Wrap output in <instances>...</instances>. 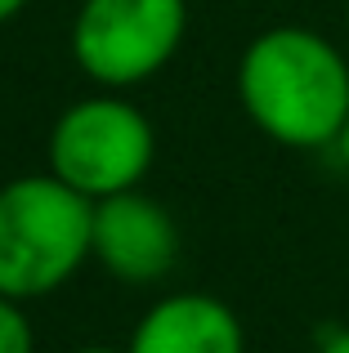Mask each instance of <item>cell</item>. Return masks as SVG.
<instances>
[{
	"mask_svg": "<svg viewBox=\"0 0 349 353\" xmlns=\"http://www.w3.org/2000/svg\"><path fill=\"white\" fill-rule=\"evenodd\" d=\"M188 36V0H81L72 59L90 81L130 90L152 81Z\"/></svg>",
	"mask_w": 349,
	"mask_h": 353,
	"instance_id": "4",
	"label": "cell"
},
{
	"mask_svg": "<svg viewBox=\"0 0 349 353\" xmlns=\"http://www.w3.org/2000/svg\"><path fill=\"white\" fill-rule=\"evenodd\" d=\"M90 259L108 268L126 286H148L179 259V228L157 197L130 188L94 201L90 219Z\"/></svg>",
	"mask_w": 349,
	"mask_h": 353,
	"instance_id": "5",
	"label": "cell"
},
{
	"mask_svg": "<svg viewBox=\"0 0 349 353\" xmlns=\"http://www.w3.org/2000/svg\"><path fill=\"white\" fill-rule=\"evenodd\" d=\"M94 201L59 174H23L0 188V295L41 300L90 259Z\"/></svg>",
	"mask_w": 349,
	"mask_h": 353,
	"instance_id": "2",
	"label": "cell"
},
{
	"mask_svg": "<svg viewBox=\"0 0 349 353\" xmlns=\"http://www.w3.org/2000/svg\"><path fill=\"white\" fill-rule=\"evenodd\" d=\"M318 353H349V327L345 331H332V336L318 345Z\"/></svg>",
	"mask_w": 349,
	"mask_h": 353,
	"instance_id": "8",
	"label": "cell"
},
{
	"mask_svg": "<svg viewBox=\"0 0 349 353\" xmlns=\"http://www.w3.org/2000/svg\"><path fill=\"white\" fill-rule=\"evenodd\" d=\"M126 353H246V331L224 300L174 291L139 318Z\"/></svg>",
	"mask_w": 349,
	"mask_h": 353,
	"instance_id": "6",
	"label": "cell"
},
{
	"mask_svg": "<svg viewBox=\"0 0 349 353\" xmlns=\"http://www.w3.org/2000/svg\"><path fill=\"white\" fill-rule=\"evenodd\" d=\"M0 353H36V336L23 313V300H9V295H0Z\"/></svg>",
	"mask_w": 349,
	"mask_h": 353,
	"instance_id": "7",
	"label": "cell"
},
{
	"mask_svg": "<svg viewBox=\"0 0 349 353\" xmlns=\"http://www.w3.org/2000/svg\"><path fill=\"white\" fill-rule=\"evenodd\" d=\"M72 353H126V349H108V345H86V349H72Z\"/></svg>",
	"mask_w": 349,
	"mask_h": 353,
	"instance_id": "11",
	"label": "cell"
},
{
	"mask_svg": "<svg viewBox=\"0 0 349 353\" xmlns=\"http://www.w3.org/2000/svg\"><path fill=\"white\" fill-rule=\"evenodd\" d=\"M345 32H349V0H345Z\"/></svg>",
	"mask_w": 349,
	"mask_h": 353,
	"instance_id": "12",
	"label": "cell"
},
{
	"mask_svg": "<svg viewBox=\"0 0 349 353\" xmlns=\"http://www.w3.org/2000/svg\"><path fill=\"white\" fill-rule=\"evenodd\" d=\"M237 99L260 134L282 148H336L349 121V63L309 27H269L237 59Z\"/></svg>",
	"mask_w": 349,
	"mask_h": 353,
	"instance_id": "1",
	"label": "cell"
},
{
	"mask_svg": "<svg viewBox=\"0 0 349 353\" xmlns=\"http://www.w3.org/2000/svg\"><path fill=\"white\" fill-rule=\"evenodd\" d=\"M336 157H341V161H345V170H349V121H345L341 139H336Z\"/></svg>",
	"mask_w": 349,
	"mask_h": 353,
	"instance_id": "10",
	"label": "cell"
},
{
	"mask_svg": "<svg viewBox=\"0 0 349 353\" xmlns=\"http://www.w3.org/2000/svg\"><path fill=\"white\" fill-rule=\"evenodd\" d=\"M152 157H157L152 121L117 94L72 103L50 134V174H59L90 201L139 188L143 174L152 170Z\"/></svg>",
	"mask_w": 349,
	"mask_h": 353,
	"instance_id": "3",
	"label": "cell"
},
{
	"mask_svg": "<svg viewBox=\"0 0 349 353\" xmlns=\"http://www.w3.org/2000/svg\"><path fill=\"white\" fill-rule=\"evenodd\" d=\"M23 5H27V0H0V23L18 18V14H23Z\"/></svg>",
	"mask_w": 349,
	"mask_h": 353,
	"instance_id": "9",
	"label": "cell"
}]
</instances>
